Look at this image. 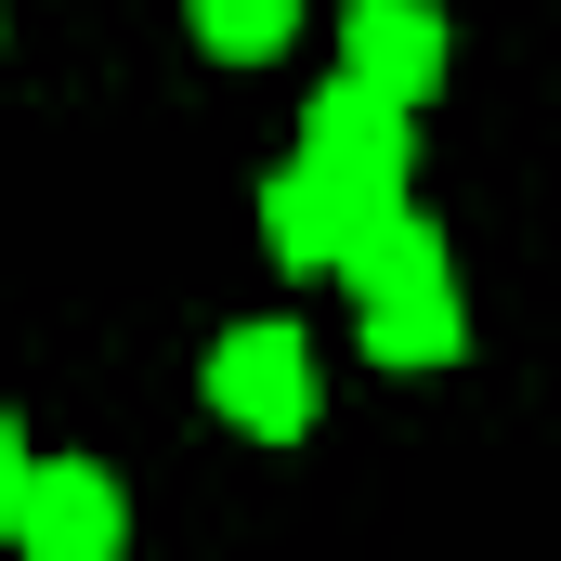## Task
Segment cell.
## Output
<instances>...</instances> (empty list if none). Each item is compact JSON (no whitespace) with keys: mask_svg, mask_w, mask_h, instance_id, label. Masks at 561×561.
<instances>
[{"mask_svg":"<svg viewBox=\"0 0 561 561\" xmlns=\"http://www.w3.org/2000/svg\"><path fill=\"white\" fill-rule=\"evenodd\" d=\"M366 353H379V366H457V353H470V300H457V275L379 287V300H366Z\"/></svg>","mask_w":561,"mask_h":561,"instance_id":"cell-6","label":"cell"},{"mask_svg":"<svg viewBox=\"0 0 561 561\" xmlns=\"http://www.w3.org/2000/svg\"><path fill=\"white\" fill-rule=\"evenodd\" d=\"M209 405L236 431H262V444H300L313 431V353H300V327H222L209 340Z\"/></svg>","mask_w":561,"mask_h":561,"instance_id":"cell-2","label":"cell"},{"mask_svg":"<svg viewBox=\"0 0 561 561\" xmlns=\"http://www.w3.org/2000/svg\"><path fill=\"white\" fill-rule=\"evenodd\" d=\"M340 66L379 79V92H405V105H431L444 66H457V39H444L431 0H353V13H340Z\"/></svg>","mask_w":561,"mask_h":561,"instance_id":"cell-4","label":"cell"},{"mask_svg":"<svg viewBox=\"0 0 561 561\" xmlns=\"http://www.w3.org/2000/svg\"><path fill=\"white\" fill-rule=\"evenodd\" d=\"M300 157H313V170L353 196V222H366L379 196H405V157H419V144H405V92H379V79L340 66V79L300 105Z\"/></svg>","mask_w":561,"mask_h":561,"instance_id":"cell-1","label":"cell"},{"mask_svg":"<svg viewBox=\"0 0 561 561\" xmlns=\"http://www.w3.org/2000/svg\"><path fill=\"white\" fill-rule=\"evenodd\" d=\"M26 483H39V457H26V431L0 419V536H13V523H26Z\"/></svg>","mask_w":561,"mask_h":561,"instance_id":"cell-9","label":"cell"},{"mask_svg":"<svg viewBox=\"0 0 561 561\" xmlns=\"http://www.w3.org/2000/svg\"><path fill=\"white\" fill-rule=\"evenodd\" d=\"M327 275H353V300H379V287H419V275H457L444 262V222L431 209H405V196H379L353 236H340V262Z\"/></svg>","mask_w":561,"mask_h":561,"instance_id":"cell-7","label":"cell"},{"mask_svg":"<svg viewBox=\"0 0 561 561\" xmlns=\"http://www.w3.org/2000/svg\"><path fill=\"white\" fill-rule=\"evenodd\" d=\"M340 236H353V196H340L313 157H287L275 183H262V249H275L287 275H327V262H340Z\"/></svg>","mask_w":561,"mask_h":561,"instance_id":"cell-5","label":"cell"},{"mask_svg":"<svg viewBox=\"0 0 561 561\" xmlns=\"http://www.w3.org/2000/svg\"><path fill=\"white\" fill-rule=\"evenodd\" d=\"M118 536H131V496H118V483H105L92 457H39L13 549H39V561H105Z\"/></svg>","mask_w":561,"mask_h":561,"instance_id":"cell-3","label":"cell"},{"mask_svg":"<svg viewBox=\"0 0 561 561\" xmlns=\"http://www.w3.org/2000/svg\"><path fill=\"white\" fill-rule=\"evenodd\" d=\"M183 13H196V39L222 66H262V53H287V26H300V0H183Z\"/></svg>","mask_w":561,"mask_h":561,"instance_id":"cell-8","label":"cell"}]
</instances>
